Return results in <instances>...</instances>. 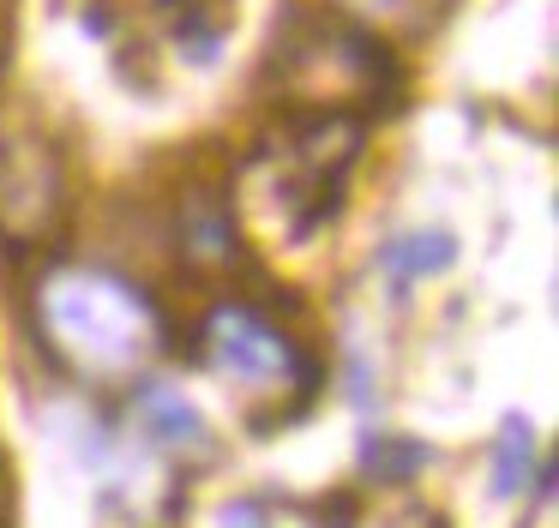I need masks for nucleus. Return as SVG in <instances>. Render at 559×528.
<instances>
[{
  "mask_svg": "<svg viewBox=\"0 0 559 528\" xmlns=\"http://www.w3.org/2000/svg\"><path fill=\"white\" fill-rule=\"evenodd\" d=\"M61 216V175L55 156L37 144H13L0 156V228L13 240H31Z\"/></svg>",
  "mask_w": 559,
  "mask_h": 528,
  "instance_id": "3",
  "label": "nucleus"
},
{
  "mask_svg": "<svg viewBox=\"0 0 559 528\" xmlns=\"http://www.w3.org/2000/svg\"><path fill=\"white\" fill-rule=\"evenodd\" d=\"M451 259V240L445 235H433V240H397V247L385 252V264H391V276L397 283H415V271H433V264H445Z\"/></svg>",
  "mask_w": 559,
  "mask_h": 528,
  "instance_id": "6",
  "label": "nucleus"
},
{
  "mask_svg": "<svg viewBox=\"0 0 559 528\" xmlns=\"http://www.w3.org/2000/svg\"><path fill=\"white\" fill-rule=\"evenodd\" d=\"M139 420H145V432L151 439H163V444H205V427H199V415H193V403L187 396H175L169 384H151V391H139V408H133Z\"/></svg>",
  "mask_w": 559,
  "mask_h": 528,
  "instance_id": "5",
  "label": "nucleus"
},
{
  "mask_svg": "<svg viewBox=\"0 0 559 528\" xmlns=\"http://www.w3.org/2000/svg\"><path fill=\"white\" fill-rule=\"evenodd\" d=\"M445 7L451 0H331V12H343L373 43H421L439 31Z\"/></svg>",
  "mask_w": 559,
  "mask_h": 528,
  "instance_id": "4",
  "label": "nucleus"
},
{
  "mask_svg": "<svg viewBox=\"0 0 559 528\" xmlns=\"http://www.w3.org/2000/svg\"><path fill=\"white\" fill-rule=\"evenodd\" d=\"M518 456H530V432L511 420V427H506V451H499V492H518Z\"/></svg>",
  "mask_w": 559,
  "mask_h": 528,
  "instance_id": "7",
  "label": "nucleus"
},
{
  "mask_svg": "<svg viewBox=\"0 0 559 528\" xmlns=\"http://www.w3.org/2000/svg\"><path fill=\"white\" fill-rule=\"evenodd\" d=\"M37 331L79 379H133L163 355V312L139 283L97 264H61L37 283Z\"/></svg>",
  "mask_w": 559,
  "mask_h": 528,
  "instance_id": "1",
  "label": "nucleus"
},
{
  "mask_svg": "<svg viewBox=\"0 0 559 528\" xmlns=\"http://www.w3.org/2000/svg\"><path fill=\"white\" fill-rule=\"evenodd\" d=\"M199 348H205V367H217L223 379H235L241 391L283 396L289 384L313 391V367H307V355L259 307H235V300L217 307L205 319V343Z\"/></svg>",
  "mask_w": 559,
  "mask_h": 528,
  "instance_id": "2",
  "label": "nucleus"
}]
</instances>
